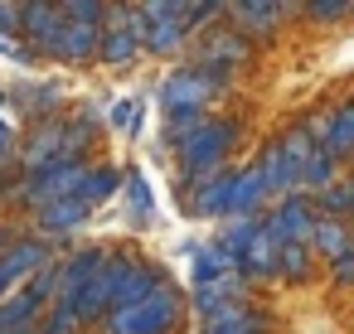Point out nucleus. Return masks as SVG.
Listing matches in <instances>:
<instances>
[{
  "label": "nucleus",
  "instance_id": "f257e3e1",
  "mask_svg": "<svg viewBox=\"0 0 354 334\" xmlns=\"http://www.w3.org/2000/svg\"><path fill=\"white\" fill-rule=\"evenodd\" d=\"M233 136H238V121L233 117H204L175 150L180 160V179L185 184H204L214 175H223L228 165V150H233Z\"/></svg>",
  "mask_w": 354,
  "mask_h": 334
},
{
  "label": "nucleus",
  "instance_id": "f03ea898",
  "mask_svg": "<svg viewBox=\"0 0 354 334\" xmlns=\"http://www.w3.org/2000/svg\"><path fill=\"white\" fill-rule=\"evenodd\" d=\"M228 88H233V73L199 68V63L175 68V73L160 83V112H165V117H185V112L209 117V102H218Z\"/></svg>",
  "mask_w": 354,
  "mask_h": 334
},
{
  "label": "nucleus",
  "instance_id": "7ed1b4c3",
  "mask_svg": "<svg viewBox=\"0 0 354 334\" xmlns=\"http://www.w3.org/2000/svg\"><path fill=\"white\" fill-rule=\"evenodd\" d=\"M93 136V117H78V121H64V117H49L30 131L20 160H25V175L35 170H49V165H64V160H78V150L88 146Z\"/></svg>",
  "mask_w": 354,
  "mask_h": 334
},
{
  "label": "nucleus",
  "instance_id": "20e7f679",
  "mask_svg": "<svg viewBox=\"0 0 354 334\" xmlns=\"http://www.w3.org/2000/svg\"><path fill=\"white\" fill-rule=\"evenodd\" d=\"M88 179H93V165H88V160H64V165H49V170L25 175V179L10 189V199L25 204V208H44V204H59V199L83 194Z\"/></svg>",
  "mask_w": 354,
  "mask_h": 334
},
{
  "label": "nucleus",
  "instance_id": "39448f33",
  "mask_svg": "<svg viewBox=\"0 0 354 334\" xmlns=\"http://www.w3.org/2000/svg\"><path fill=\"white\" fill-rule=\"evenodd\" d=\"M64 39H59V54L54 63H97L102 54V20H107V6H93V0H83V6H64Z\"/></svg>",
  "mask_w": 354,
  "mask_h": 334
},
{
  "label": "nucleus",
  "instance_id": "423d86ee",
  "mask_svg": "<svg viewBox=\"0 0 354 334\" xmlns=\"http://www.w3.org/2000/svg\"><path fill=\"white\" fill-rule=\"evenodd\" d=\"M141 49H146V15H141V6H117V10H107L97 63L127 68V63H136Z\"/></svg>",
  "mask_w": 354,
  "mask_h": 334
},
{
  "label": "nucleus",
  "instance_id": "0eeeda50",
  "mask_svg": "<svg viewBox=\"0 0 354 334\" xmlns=\"http://www.w3.org/2000/svg\"><path fill=\"white\" fill-rule=\"evenodd\" d=\"M175 324H180V295L175 291H160L146 305H131V310L107 315L102 320V334H170Z\"/></svg>",
  "mask_w": 354,
  "mask_h": 334
},
{
  "label": "nucleus",
  "instance_id": "6e6552de",
  "mask_svg": "<svg viewBox=\"0 0 354 334\" xmlns=\"http://www.w3.org/2000/svg\"><path fill=\"white\" fill-rule=\"evenodd\" d=\"M252 59H257V49H252L233 25H209L204 39H199V49H194V63H199V68H218V73H238V68L252 63Z\"/></svg>",
  "mask_w": 354,
  "mask_h": 334
},
{
  "label": "nucleus",
  "instance_id": "1a4fd4ad",
  "mask_svg": "<svg viewBox=\"0 0 354 334\" xmlns=\"http://www.w3.org/2000/svg\"><path fill=\"white\" fill-rule=\"evenodd\" d=\"M146 15V54H180L185 39L194 35L185 25V6H175V0H160V6H141Z\"/></svg>",
  "mask_w": 354,
  "mask_h": 334
},
{
  "label": "nucleus",
  "instance_id": "9d476101",
  "mask_svg": "<svg viewBox=\"0 0 354 334\" xmlns=\"http://www.w3.org/2000/svg\"><path fill=\"white\" fill-rule=\"evenodd\" d=\"M102 262H107L102 247H83V252L59 257V295H54V305H78V300L88 295L93 276L102 271Z\"/></svg>",
  "mask_w": 354,
  "mask_h": 334
},
{
  "label": "nucleus",
  "instance_id": "9b49d317",
  "mask_svg": "<svg viewBox=\"0 0 354 334\" xmlns=\"http://www.w3.org/2000/svg\"><path fill=\"white\" fill-rule=\"evenodd\" d=\"M286 15H296L291 6H267V0H243V6H228V20H233V30L257 49L262 39H277V30H281V20Z\"/></svg>",
  "mask_w": 354,
  "mask_h": 334
},
{
  "label": "nucleus",
  "instance_id": "f8f14e48",
  "mask_svg": "<svg viewBox=\"0 0 354 334\" xmlns=\"http://www.w3.org/2000/svg\"><path fill=\"white\" fill-rule=\"evenodd\" d=\"M320 218H325V213H320L306 194H291V199L272 213V223H277V233H281V242H286V247H310V242H315Z\"/></svg>",
  "mask_w": 354,
  "mask_h": 334
},
{
  "label": "nucleus",
  "instance_id": "ddd939ff",
  "mask_svg": "<svg viewBox=\"0 0 354 334\" xmlns=\"http://www.w3.org/2000/svg\"><path fill=\"white\" fill-rule=\"evenodd\" d=\"M64 6H25V39H30V54H44L54 59L59 54V39H64Z\"/></svg>",
  "mask_w": 354,
  "mask_h": 334
},
{
  "label": "nucleus",
  "instance_id": "4468645a",
  "mask_svg": "<svg viewBox=\"0 0 354 334\" xmlns=\"http://www.w3.org/2000/svg\"><path fill=\"white\" fill-rule=\"evenodd\" d=\"M88 199L83 194H73V199H59V204H44V208H35V228H39V237L49 242V237H64V233H73V228H83L88 223Z\"/></svg>",
  "mask_w": 354,
  "mask_h": 334
},
{
  "label": "nucleus",
  "instance_id": "2eb2a0df",
  "mask_svg": "<svg viewBox=\"0 0 354 334\" xmlns=\"http://www.w3.org/2000/svg\"><path fill=\"white\" fill-rule=\"evenodd\" d=\"M262 204H267V189H262L257 170H252V165H248V170H238L233 194H228V218H257V213H262Z\"/></svg>",
  "mask_w": 354,
  "mask_h": 334
},
{
  "label": "nucleus",
  "instance_id": "dca6fc26",
  "mask_svg": "<svg viewBox=\"0 0 354 334\" xmlns=\"http://www.w3.org/2000/svg\"><path fill=\"white\" fill-rule=\"evenodd\" d=\"M233 170H223V175H214V179H204L199 189H194V199H189V208L199 213V218H228V194H233Z\"/></svg>",
  "mask_w": 354,
  "mask_h": 334
},
{
  "label": "nucleus",
  "instance_id": "f3484780",
  "mask_svg": "<svg viewBox=\"0 0 354 334\" xmlns=\"http://www.w3.org/2000/svg\"><path fill=\"white\" fill-rule=\"evenodd\" d=\"M320 150H325L330 160L354 155V97H349V102H339V107H330V131H325Z\"/></svg>",
  "mask_w": 354,
  "mask_h": 334
},
{
  "label": "nucleus",
  "instance_id": "a211bd4d",
  "mask_svg": "<svg viewBox=\"0 0 354 334\" xmlns=\"http://www.w3.org/2000/svg\"><path fill=\"white\" fill-rule=\"evenodd\" d=\"M257 228H262V213L257 218H223V228H218V237H214V247L233 262V271H238V262H243V252H248V242L257 237Z\"/></svg>",
  "mask_w": 354,
  "mask_h": 334
},
{
  "label": "nucleus",
  "instance_id": "6ab92c4d",
  "mask_svg": "<svg viewBox=\"0 0 354 334\" xmlns=\"http://www.w3.org/2000/svg\"><path fill=\"white\" fill-rule=\"evenodd\" d=\"M252 170H257V179H262L267 199H272V194H286V199H291V194H301V189H296V175L286 170V160L277 155V146H267V150L257 155V165H252Z\"/></svg>",
  "mask_w": 354,
  "mask_h": 334
},
{
  "label": "nucleus",
  "instance_id": "aec40b11",
  "mask_svg": "<svg viewBox=\"0 0 354 334\" xmlns=\"http://www.w3.org/2000/svg\"><path fill=\"white\" fill-rule=\"evenodd\" d=\"M349 247H354V242H349V228H344L339 218H320L310 252H315V257H325V262H335V257H344Z\"/></svg>",
  "mask_w": 354,
  "mask_h": 334
},
{
  "label": "nucleus",
  "instance_id": "412c9836",
  "mask_svg": "<svg viewBox=\"0 0 354 334\" xmlns=\"http://www.w3.org/2000/svg\"><path fill=\"white\" fill-rule=\"evenodd\" d=\"M233 271V262L214 247V242H204L199 252H194V286H214V281H223Z\"/></svg>",
  "mask_w": 354,
  "mask_h": 334
},
{
  "label": "nucleus",
  "instance_id": "4be33fe9",
  "mask_svg": "<svg viewBox=\"0 0 354 334\" xmlns=\"http://www.w3.org/2000/svg\"><path fill=\"white\" fill-rule=\"evenodd\" d=\"M277 276L291 281V286H301L310 276V247H281L277 252Z\"/></svg>",
  "mask_w": 354,
  "mask_h": 334
},
{
  "label": "nucleus",
  "instance_id": "5701e85b",
  "mask_svg": "<svg viewBox=\"0 0 354 334\" xmlns=\"http://www.w3.org/2000/svg\"><path fill=\"white\" fill-rule=\"evenodd\" d=\"M204 334H267V315L262 310H238V315H228L223 324H214V329H204Z\"/></svg>",
  "mask_w": 354,
  "mask_h": 334
},
{
  "label": "nucleus",
  "instance_id": "b1692460",
  "mask_svg": "<svg viewBox=\"0 0 354 334\" xmlns=\"http://www.w3.org/2000/svg\"><path fill=\"white\" fill-rule=\"evenodd\" d=\"M39 329L44 334H83V310L78 305H49V320Z\"/></svg>",
  "mask_w": 354,
  "mask_h": 334
},
{
  "label": "nucleus",
  "instance_id": "393cba45",
  "mask_svg": "<svg viewBox=\"0 0 354 334\" xmlns=\"http://www.w3.org/2000/svg\"><path fill=\"white\" fill-rule=\"evenodd\" d=\"M117 179H122V175H117L112 165H97V170H93V179L83 184V199H88V208H97L102 199H112V189H117Z\"/></svg>",
  "mask_w": 354,
  "mask_h": 334
},
{
  "label": "nucleus",
  "instance_id": "a878e982",
  "mask_svg": "<svg viewBox=\"0 0 354 334\" xmlns=\"http://www.w3.org/2000/svg\"><path fill=\"white\" fill-rule=\"evenodd\" d=\"M127 208H131L136 223H146L151 208H156V204H151V184H146L141 175H127Z\"/></svg>",
  "mask_w": 354,
  "mask_h": 334
},
{
  "label": "nucleus",
  "instance_id": "bb28decb",
  "mask_svg": "<svg viewBox=\"0 0 354 334\" xmlns=\"http://www.w3.org/2000/svg\"><path fill=\"white\" fill-rule=\"evenodd\" d=\"M320 208H325V218L349 213V208H354V184H330V189L320 194Z\"/></svg>",
  "mask_w": 354,
  "mask_h": 334
},
{
  "label": "nucleus",
  "instance_id": "cd10ccee",
  "mask_svg": "<svg viewBox=\"0 0 354 334\" xmlns=\"http://www.w3.org/2000/svg\"><path fill=\"white\" fill-rule=\"evenodd\" d=\"M306 15L330 25V20H349V15H354V6H344V0H315V6H306Z\"/></svg>",
  "mask_w": 354,
  "mask_h": 334
},
{
  "label": "nucleus",
  "instance_id": "c85d7f7f",
  "mask_svg": "<svg viewBox=\"0 0 354 334\" xmlns=\"http://www.w3.org/2000/svg\"><path fill=\"white\" fill-rule=\"evenodd\" d=\"M136 117H141V107H136L131 97H122V102L112 107V126H117V131H136Z\"/></svg>",
  "mask_w": 354,
  "mask_h": 334
},
{
  "label": "nucleus",
  "instance_id": "c756f323",
  "mask_svg": "<svg viewBox=\"0 0 354 334\" xmlns=\"http://www.w3.org/2000/svg\"><path fill=\"white\" fill-rule=\"evenodd\" d=\"M20 25H25V6H0V35L10 39Z\"/></svg>",
  "mask_w": 354,
  "mask_h": 334
},
{
  "label": "nucleus",
  "instance_id": "7c9ffc66",
  "mask_svg": "<svg viewBox=\"0 0 354 334\" xmlns=\"http://www.w3.org/2000/svg\"><path fill=\"white\" fill-rule=\"evenodd\" d=\"M330 271H335V281H339V286H349V281H354V247H349L344 257H335V262H330Z\"/></svg>",
  "mask_w": 354,
  "mask_h": 334
}]
</instances>
